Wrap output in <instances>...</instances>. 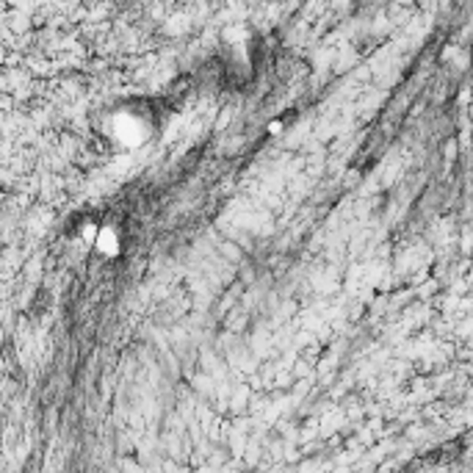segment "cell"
Wrapping results in <instances>:
<instances>
[{
    "label": "cell",
    "mask_w": 473,
    "mask_h": 473,
    "mask_svg": "<svg viewBox=\"0 0 473 473\" xmlns=\"http://www.w3.org/2000/svg\"><path fill=\"white\" fill-rule=\"evenodd\" d=\"M108 136L122 150H139L152 136V120L136 105H122L108 120Z\"/></svg>",
    "instance_id": "obj_1"
},
{
    "label": "cell",
    "mask_w": 473,
    "mask_h": 473,
    "mask_svg": "<svg viewBox=\"0 0 473 473\" xmlns=\"http://www.w3.org/2000/svg\"><path fill=\"white\" fill-rule=\"evenodd\" d=\"M95 244H97V250L103 252V255H117L120 252V236L114 233V228H105V230H100L97 233V238H95Z\"/></svg>",
    "instance_id": "obj_2"
}]
</instances>
